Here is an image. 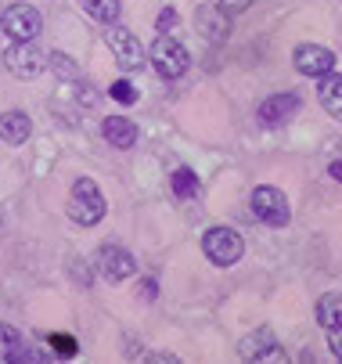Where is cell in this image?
I'll list each match as a JSON object with an SVG mask.
<instances>
[{
  "label": "cell",
  "mask_w": 342,
  "mask_h": 364,
  "mask_svg": "<svg viewBox=\"0 0 342 364\" xmlns=\"http://www.w3.org/2000/svg\"><path fill=\"white\" fill-rule=\"evenodd\" d=\"M105 43H109L112 55H116L119 69H126V73H137V69H144V62H148V50H144V43H140L130 29H123V26H116V22H109Z\"/></svg>",
  "instance_id": "4"
},
{
  "label": "cell",
  "mask_w": 342,
  "mask_h": 364,
  "mask_svg": "<svg viewBox=\"0 0 342 364\" xmlns=\"http://www.w3.org/2000/svg\"><path fill=\"white\" fill-rule=\"evenodd\" d=\"M170 188H173L177 202H187V198H194V195L202 191V181H199V173H194V170L180 166V170H173V177H170Z\"/></svg>",
  "instance_id": "17"
},
{
  "label": "cell",
  "mask_w": 342,
  "mask_h": 364,
  "mask_svg": "<svg viewBox=\"0 0 342 364\" xmlns=\"http://www.w3.org/2000/svg\"><path fill=\"white\" fill-rule=\"evenodd\" d=\"M0 29H4L11 40H36L43 33V15L33 4H11L0 15Z\"/></svg>",
  "instance_id": "7"
},
{
  "label": "cell",
  "mask_w": 342,
  "mask_h": 364,
  "mask_svg": "<svg viewBox=\"0 0 342 364\" xmlns=\"http://www.w3.org/2000/svg\"><path fill=\"white\" fill-rule=\"evenodd\" d=\"M97 267H101V274H105L109 282H126V278L137 271V259H133V252H130L126 245L109 242V245L97 249Z\"/></svg>",
  "instance_id": "8"
},
{
  "label": "cell",
  "mask_w": 342,
  "mask_h": 364,
  "mask_svg": "<svg viewBox=\"0 0 342 364\" xmlns=\"http://www.w3.org/2000/svg\"><path fill=\"white\" fill-rule=\"evenodd\" d=\"M65 213H69L79 228L101 224V217H105V195H101V188H97L90 177H79V181L72 184V191H69Z\"/></svg>",
  "instance_id": "1"
},
{
  "label": "cell",
  "mask_w": 342,
  "mask_h": 364,
  "mask_svg": "<svg viewBox=\"0 0 342 364\" xmlns=\"http://www.w3.org/2000/svg\"><path fill=\"white\" fill-rule=\"evenodd\" d=\"M202 252L216 267H234L241 252H246V242H241V235L234 228H209L202 235Z\"/></svg>",
  "instance_id": "3"
},
{
  "label": "cell",
  "mask_w": 342,
  "mask_h": 364,
  "mask_svg": "<svg viewBox=\"0 0 342 364\" xmlns=\"http://www.w3.org/2000/svg\"><path fill=\"white\" fill-rule=\"evenodd\" d=\"M101 134H105V141H109L112 148H123V151L137 144V127H133L126 116H109L105 127H101Z\"/></svg>",
  "instance_id": "16"
},
{
  "label": "cell",
  "mask_w": 342,
  "mask_h": 364,
  "mask_svg": "<svg viewBox=\"0 0 342 364\" xmlns=\"http://www.w3.org/2000/svg\"><path fill=\"white\" fill-rule=\"evenodd\" d=\"M299 94L292 90V94H274V97H267L263 105H260V123L263 127H281V123H288L292 116L299 112Z\"/></svg>",
  "instance_id": "12"
},
{
  "label": "cell",
  "mask_w": 342,
  "mask_h": 364,
  "mask_svg": "<svg viewBox=\"0 0 342 364\" xmlns=\"http://www.w3.org/2000/svg\"><path fill=\"white\" fill-rule=\"evenodd\" d=\"M109 97L119 101V105H137V97H140V94H137V87H133L130 80H116V83L109 87Z\"/></svg>",
  "instance_id": "20"
},
{
  "label": "cell",
  "mask_w": 342,
  "mask_h": 364,
  "mask_svg": "<svg viewBox=\"0 0 342 364\" xmlns=\"http://www.w3.org/2000/svg\"><path fill=\"white\" fill-rule=\"evenodd\" d=\"M331 177H335V181H342V163H338V159L331 163Z\"/></svg>",
  "instance_id": "26"
},
{
  "label": "cell",
  "mask_w": 342,
  "mask_h": 364,
  "mask_svg": "<svg viewBox=\"0 0 342 364\" xmlns=\"http://www.w3.org/2000/svg\"><path fill=\"white\" fill-rule=\"evenodd\" d=\"M148 58L155 65V73L162 80H180L191 65V55H187V47L177 40V36H159L152 47H148Z\"/></svg>",
  "instance_id": "2"
},
{
  "label": "cell",
  "mask_w": 342,
  "mask_h": 364,
  "mask_svg": "<svg viewBox=\"0 0 342 364\" xmlns=\"http://www.w3.org/2000/svg\"><path fill=\"white\" fill-rule=\"evenodd\" d=\"M253 4H256V0H220V8H224V11H234V15H238V11H249Z\"/></svg>",
  "instance_id": "24"
},
{
  "label": "cell",
  "mask_w": 342,
  "mask_h": 364,
  "mask_svg": "<svg viewBox=\"0 0 342 364\" xmlns=\"http://www.w3.org/2000/svg\"><path fill=\"white\" fill-rule=\"evenodd\" d=\"M47 69H55L58 80H76V62L69 55H62V50H55V55H47Z\"/></svg>",
  "instance_id": "19"
},
{
  "label": "cell",
  "mask_w": 342,
  "mask_h": 364,
  "mask_svg": "<svg viewBox=\"0 0 342 364\" xmlns=\"http://www.w3.org/2000/svg\"><path fill=\"white\" fill-rule=\"evenodd\" d=\"M317 321L328 332V346L335 357H342V296L338 292H324L317 303Z\"/></svg>",
  "instance_id": "9"
},
{
  "label": "cell",
  "mask_w": 342,
  "mask_h": 364,
  "mask_svg": "<svg viewBox=\"0 0 342 364\" xmlns=\"http://www.w3.org/2000/svg\"><path fill=\"white\" fill-rule=\"evenodd\" d=\"M29 134H33V119L26 112H4L0 116V141L4 144L18 148V144L29 141Z\"/></svg>",
  "instance_id": "14"
},
{
  "label": "cell",
  "mask_w": 342,
  "mask_h": 364,
  "mask_svg": "<svg viewBox=\"0 0 342 364\" xmlns=\"http://www.w3.org/2000/svg\"><path fill=\"white\" fill-rule=\"evenodd\" d=\"M155 29H159V36H177V29H180V15H177L173 8H162L159 18H155Z\"/></svg>",
  "instance_id": "22"
},
{
  "label": "cell",
  "mask_w": 342,
  "mask_h": 364,
  "mask_svg": "<svg viewBox=\"0 0 342 364\" xmlns=\"http://www.w3.org/2000/svg\"><path fill=\"white\" fill-rule=\"evenodd\" d=\"M15 346H22V332H18L15 325H4V321H0V360H4Z\"/></svg>",
  "instance_id": "21"
},
{
  "label": "cell",
  "mask_w": 342,
  "mask_h": 364,
  "mask_svg": "<svg viewBox=\"0 0 342 364\" xmlns=\"http://www.w3.org/2000/svg\"><path fill=\"white\" fill-rule=\"evenodd\" d=\"M4 65L18 76V80H33L47 69V55L36 47V40H15L4 50Z\"/></svg>",
  "instance_id": "6"
},
{
  "label": "cell",
  "mask_w": 342,
  "mask_h": 364,
  "mask_svg": "<svg viewBox=\"0 0 342 364\" xmlns=\"http://www.w3.org/2000/svg\"><path fill=\"white\" fill-rule=\"evenodd\" d=\"M292 65H296L303 76H324L335 69V50L321 47V43H299L296 50H292Z\"/></svg>",
  "instance_id": "10"
},
{
  "label": "cell",
  "mask_w": 342,
  "mask_h": 364,
  "mask_svg": "<svg viewBox=\"0 0 342 364\" xmlns=\"http://www.w3.org/2000/svg\"><path fill=\"white\" fill-rule=\"evenodd\" d=\"M51 346H55V353H58V357H76V339H72V336L55 332V336H51Z\"/></svg>",
  "instance_id": "23"
},
{
  "label": "cell",
  "mask_w": 342,
  "mask_h": 364,
  "mask_svg": "<svg viewBox=\"0 0 342 364\" xmlns=\"http://www.w3.org/2000/svg\"><path fill=\"white\" fill-rule=\"evenodd\" d=\"M159 296V282L155 278H144L140 282V299H155Z\"/></svg>",
  "instance_id": "25"
},
{
  "label": "cell",
  "mask_w": 342,
  "mask_h": 364,
  "mask_svg": "<svg viewBox=\"0 0 342 364\" xmlns=\"http://www.w3.org/2000/svg\"><path fill=\"white\" fill-rule=\"evenodd\" d=\"M281 350H277V336H274V328H256V332H249L246 339L238 343V357L241 360H270V357H277Z\"/></svg>",
  "instance_id": "13"
},
{
  "label": "cell",
  "mask_w": 342,
  "mask_h": 364,
  "mask_svg": "<svg viewBox=\"0 0 342 364\" xmlns=\"http://www.w3.org/2000/svg\"><path fill=\"white\" fill-rule=\"evenodd\" d=\"M83 15H90L94 22H116L119 18V0H79Z\"/></svg>",
  "instance_id": "18"
},
{
  "label": "cell",
  "mask_w": 342,
  "mask_h": 364,
  "mask_svg": "<svg viewBox=\"0 0 342 364\" xmlns=\"http://www.w3.org/2000/svg\"><path fill=\"white\" fill-rule=\"evenodd\" d=\"M317 80H321L317 97H321L324 112H328L331 119H338V116H342V76L331 69V73H324V76H317Z\"/></svg>",
  "instance_id": "15"
},
{
  "label": "cell",
  "mask_w": 342,
  "mask_h": 364,
  "mask_svg": "<svg viewBox=\"0 0 342 364\" xmlns=\"http://www.w3.org/2000/svg\"><path fill=\"white\" fill-rule=\"evenodd\" d=\"M253 213H256V220H263L270 228H285L292 220V202H288V195L281 188L260 184L253 191Z\"/></svg>",
  "instance_id": "5"
},
{
  "label": "cell",
  "mask_w": 342,
  "mask_h": 364,
  "mask_svg": "<svg viewBox=\"0 0 342 364\" xmlns=\"http://www.w3.org/2000/svg\"><path fill=\"white\" fill-rule=\"evenodd\" d=\"M194 33H199L206 43H224L231 33V11L216 8V4H202L194 11Z\"/></svg>",
  "instance_id": "11"
}]
</instances>
